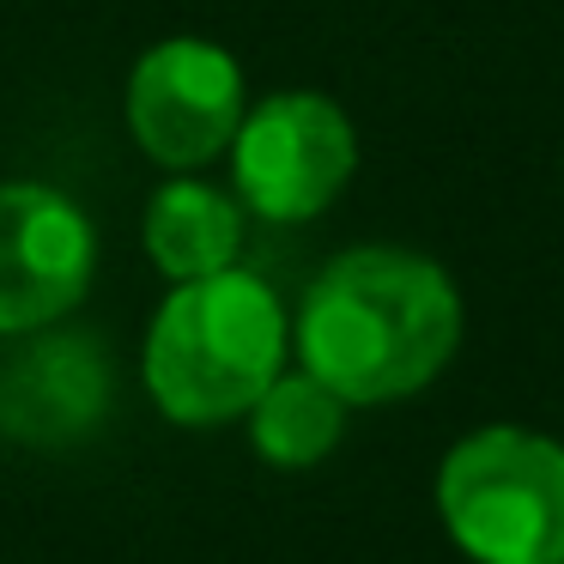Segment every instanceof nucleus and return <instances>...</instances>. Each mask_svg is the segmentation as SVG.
<instances>
[{
    "label": "nucleus",
    "mask_w": 564,
    "mask_h": 564,
    "mask_svg": "<svg viewBox=\"0 0 564 564\" xmlns=\"http://www.w3.org/2000/svg\"><path fill=\"white\" fill-rule=\"evenodd\" d=\"M104 413H110V365L91 334L31 328L25 346L0 358V431L7 437L55 449V443L91 437Z\"/></svg>",
    "instance_id": "nucleus-7"
},
{
    "label": "nucleus",
    "mask_w": 564,
    "mask_h": 564,
    "mask_svg": "<svg viewBox=\"0 0 564 564\" xmlns=\"http://www.w3.org/2000/svg\"><path fill=\"white\" fill-rule=\"evenodd\" d=\"M358 171L352 116L322 91H273L231 134V183L268 225H304L340 200Z\"/></svg>",
    "instance_id": "nucleus-4"
},
{
    "label": "nucleus",
    "mask_w": 564,
    "mask_h": 564,
    "mask_svg": "<svg viewBox=\"0 0 564 564\" xmlns=\"http://www.w3.org/2000/svg\"><path fill=\"white\" fill-rule=\"evenodd\" d=\"M437 516L474 564H564V443L479 425L443 455Z\"/></svg>",
    "instance_id": "nucleus-3"
},
{
    "label": "nucleus",
    "mask_w": 564,
    "mask_h": 564,
    "mask_svg": "<svg viewBox=\"0 0 564 564\" xmlns=\"http://www.w3.org/2000/svg\"><path fill=\"white\" fill-rule=\"evenodd\" d=\"M243 122V67L207 37H164L128 74V128L164 171H200Z\"/></svg>",
    "instance_id": "nucleus-5"
},
{
    "label": "nucleus",
    "mask_w": 564,
    "mask_h": 564,
    "mask_svg": "<svg viewBox=\"0 0 564 564\" xmlns=\"http://www.w3.org/2000/svg\"><path fill=\"white\" fill-rule=\"evenodd\" d=\"M292 346L346 406L406 401L462 346V292L413 249H346L310 280Z\"/></svg>",
    "instance_id": "nucleus-1"
},
{
    "label": "nucleus",
    "mask_w": 564,
    "mask_h": 564,
    "mask_svg": "<svg viewBox=\"0 0 564 564\" xmlns=\"http://www.w3.org/2000/svg\"><path fill=\"white\" fill-rule=\"evenodd\" d=\"M285 310L268 280L219 268L176 280L147 328V389L176 425H225L249 413L285 365Z\"/></svg>",
    "instance_id": "nucleus-2"
},
{
    "label": "nucleus",
    "mask_w": 564,
    "mask_h": 564,
    "mask_svg": "<svg viewBox=\"0 0 564 564\" xmlns=\"http://www.w3.org/2000/svg\"><path fill=\"white\" fill-rule=\"evenodd\" d=\"M243 249V213L231 195L207 183H164L147 207V256L171 280H200V273L237 268Z\"/></svg>",
    "instance_id": "nucleus-8"
},
{
    "label": "nucleus",
    "mask_w": 564,
    "mask_h": 564,
    "mask_svg": "<svg viewBox=\"0 0 564 564\" xmlns=\"http://www.w3.org/2000/svg\"><path fill=\"white\" fill-rule=\"evenodd\" d=\"M340 431H346V401L334 389H322L310 370H297V377L280 370L261 389V401L249 406L256 455L273 467H316L340 443Z\"/></svg>",
    "instance_id": "nucleus-9"
},
{
    "label": "nucleus",
    "mask_w": 564,
    "mask_h": 564,
    "mask_svg": "<svg viewBox=\"0 0 564 564\" xmlns=\"http://www.w3.org/2000/svg\"><path fill=\"white\" fill-rule=\"evenodd\" d=\"M98 268L91 219L50 183H0V334L55 328Z\"/></svg>",
    "instance_id": "nucleus-6"
}]
</instances>
